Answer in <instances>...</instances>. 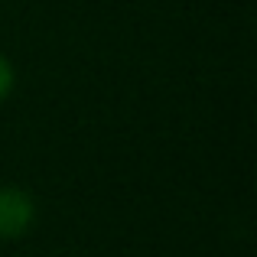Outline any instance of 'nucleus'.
Instances as JSON below:
<instances>
[{"mask_svg": "<svg viewBox=\"0 0 257 257\" xmlns=\"http://www.w3.org/2000/svg\"><path fill=\"white\" fill-rule=\"evenodd\" d=\"M39 205L30 189L4 182L0 186V241H20L36 228Z\"/></svg>", "mask_w": 257, "mask_h": 257, "instance_id": "obj_1", "label": "nucleus"}, {"mask_svg": "<svg viewBox=\"0 0 257 257\" xmlns=\"http://www.w3.org/2000/svg\"><path fill=\"white\" fill-rule=\"evenodd\" d=\"M13 91H17V65L7 52H0V107L10 101Z\"/></svg>", "mask_w": 257, "mask_h": 257, "instance_id": "obj_2", "label": "nucleus"}]
</instances>
